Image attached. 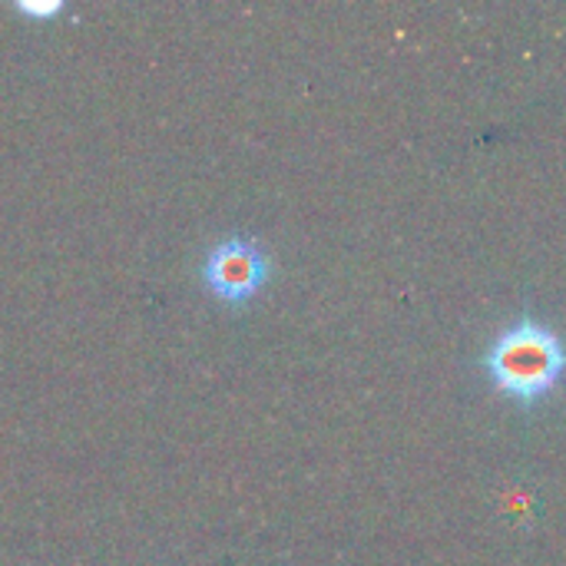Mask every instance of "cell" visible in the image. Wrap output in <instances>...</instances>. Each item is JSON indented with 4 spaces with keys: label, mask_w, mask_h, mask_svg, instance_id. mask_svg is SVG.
Segmentation results:
<instances>
[{
    "label": "cell",
    "mask_w": 566,
    "mask_h": 566,
    "mask_svg": "<svg viewBox=\"0 0 566 566\" xmlns=\"http://www.w3.org/2000/svg\"><path fill=\"white\" fill-rule=\"evenodd\" d=\"M17 7V13H23V17H36V20H53L60 10H63V0H20V3H13Z\"/></svg>",
    "instance_id": "3957f363"
},
{
    "label": "cell",
    "mask_w": 566,
    "mask_h": 566,
    "mask_svg": "<svg viewBox=\"0 0 566 566\" xmlns=\"http://www.w3.org/2000/svg\"><path fill=\"white\" fill-rule=\"evenodd\" d=\"M484 371L497 395L534 408L564 385V338L547 322L517 318L484 352Z\"/></svg>",
    "instance_id": "6da1fadb"
},
{
    "label": "cell",
    "mask_w": 566,
    "mask_h": 566,
    "mask_svg": "<svg viewBox=\"0 0 566 566\" xmlns=\"http://www.w3.org/2000/svg\"><path fill=\"white\" fill-rule=\"evenodd\" d=\"M199 279L216 302H222L229 308H242L269 285L272 255L259 239L226 235L206 249Z\"/></svg>",
    "instance_id": "7a4b0ae2"
}]
</instances>
